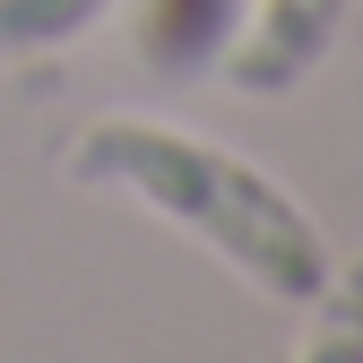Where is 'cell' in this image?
<instances>
[{
  "mask_svg": "<svg viewBox=\"0 0 363 363\" xmlns=\"http://www.w3.org/2000/svg\"><path fill=\"white\" fill-rule=\"evenodd\" d=\"M61 182L69 191H113V199H139L147 216L199 234L251 294L268 303H311L329 286V242L320 225L303 216V199L286 191L277 173H259L251 156L199 139L182 121L156 113H104L86 121L78 139L61 147Z\"/></svg>",
  "mask_w": 363,
  "mask_h": 363,
  "instance_id": "1",
  "label": "cell"
},
{
  "mask_svg": "<svg viewBox=\"0 0 363 363\" xmlns=\"http://www.w3.org/2000/svg\"><path fill=\"white\" fill-rule=\"evenodd\" d=\"M346 9H354V0H251L242 35L225 43V61H216V78L234 86V96H251V104L294 96V86L329 61Z\"/></svg>",
  "mask_w": 363,
  "mask_h": 363,
  "instance_id": "2",
  "label": "cell"
},
{
  "mask_svg": "<svg viewBox=\"0 0 363 363\" xmlns=\"http://www.w3.org/2000/svg\"><path fill=\"white\" fill-rule=\"evenodd\" d=\"M251 0H130V52L156 78H208Z\"/></svg>",
  "mask_w": 363,
  "mask_h": 363,
  "instance_id": "3",
  "label": "cell"
},
{
  "mask_svg": "<svg viewBox=\"0 0 363 363\" xmlns=\"http://www.w3.org/2000/svg\"><path fill=\"white\" fill-rule=\"evenodd\" d=\"M303 311H311V329L294 337V363H363V251L329 259V286Z\"/></svg>",
  "mask_w": 363,
  "mask_h": 363,
  "instance_id": "4",
  "label": "cell"
},
{
  "mask_svg": "<svg viewBox=\"0 0 363 363\" xmlns=\"http://www.w3.org/2000/svg\"><path fill=\"white\" fill-rule=\"evenodd\" d=\"M104 18H113V0H0V61L61 52V43H78Z\"/></svg>",
  "mask_w": 363,
  "mask_h": 363,
  "instance_id": "5",
  "label": "cell"
}]
</instances>
